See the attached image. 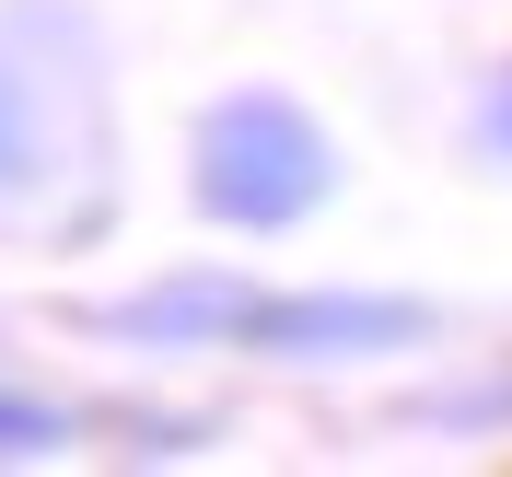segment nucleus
Returning a JSON list of instances; mask_svg holds the SVG:
<instances>
[{
    "mask_svg": "<svg viewBox=\"0 0 512 477\" xmlns=\"http://www.w3.org/2000/svg\"><path fill=\"white\" fill-rule=\"evenodd\" d=\"M431 338V303L408 291H245L233 315V350L268 361H373V350H419Z\"/></svg>",
    "mask_w": 512,
    "mask_h": 477,
    "instance_id": "obj_2",
    "label": "nucleus"
},
{
    "mask_svg": "<svg viewBox=\"0 0 512 477\" xmlns=\"http://www.w3.org/2000/svg\"><path fill=\"white\" fill-rule=\"evenodd\" d=\"M187 198H198L222 233H291V222H315L326 198H338V140H326L291 94L245 82V94H222L210 117H198V140H187Z\"/></svg>",
    "mask_w": 512,
    "mask_h": 477,
    "instance_id": "obj_1",
    "label": "nucleus"
},
{
    "mask_svg": "<svg viewBox=\"0 0 512 477\" xmlns=\"http://www.w3.org/2000/svg\"><path fill=\"white\" fill-rule=\"evenodd\" d=\"M70 128H94V105L59 117L47 59H24V24H0V210H24L70 175Z\"/></svg>",
    "mask_w": 512,
    "mask_h": 477,
    "instance_id": "obj_3",
    "label": "nucleus"
},
{
    "mask_svg": "<svg viewBox=\"0 0 512 477\" xmlns=\"http://www.w3.org/2000/svg\"><path fill=\"white\" fill-rule=\"evenodd\" d=\"M70 419L47 408V396H24V384H0V466H35V454H59Z\"/></svg>",
    "mask_w": 512,
    "mask_h": 477,
    "instance_id": "obj_5",
    "label": "nucleus"
},
{
    "mask_svg": "<svg viewBox=\"0 0 512 477\" xmlns=\"http://www.w3.org/2000/svg\"><path fill=\"white\" fill-rule=\"evenodd\" d=\"M489 152H512V70H501V94H489Z\"/></svg>",
    "mask_w": 512,
    "mask_h": 477,
    "instance_id": "obj_6",
    "label": "nucleus"
},
{
    "mask_svg": "<svg viewBox=\"0 0 512 477\" xmlns=\"http://www.w3.org/2000/svg\"><path fill=\"white\" fill-rule=\"evenodd\" d=\"M233 315H245V280H163L140 303H105V338H152V350H187V338H222L233 350Z\"/></svg>",
    "mask_w": 512,
    "mask_h": 477,
    "instance_id": "obj_4",
    "label": "nucleus"
}]
</instances>
